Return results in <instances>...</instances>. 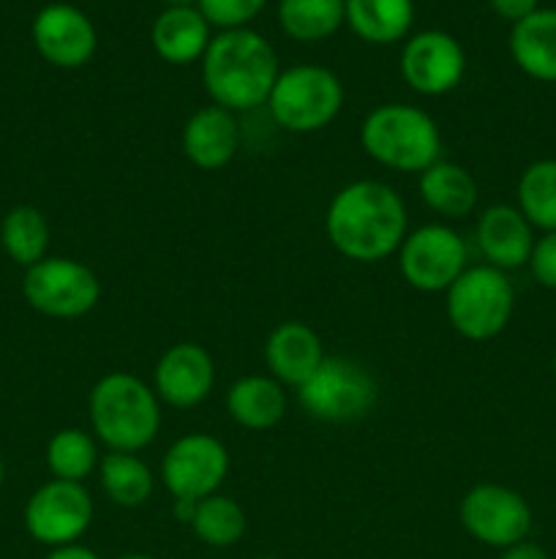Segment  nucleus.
I'll list each match as a JSON object with an SVG mask.
<instances>
[{"instance_id": "obj_1", "label": "nucleus", "mask_w": 556, "mask_h": 559, "mask_svg": "<svg viewBox=\"0 0 556 559\" xmlns=\"http://www.w3.org/2000/svg\"><path fill=\"white\" fill-rule=\"evenodd\" d=\"M333 249L352 262H379L401 249L409 216L401 194L379 180H354L336 191L325 213Z\"/></svg>"}, {"instance_id": "obj_2", "label": "nucleus", "mask_w": 556, "mask_h": 559, "mask_svg": "<svg viewBox=\"0 0 556 559\" xmlns=\"http://www.w3.org/2000/svg\"><path fill=\"white\" fill-rule=\"evenodd\" d=\"M200 63L207 96L229 112H249L267 104L281 74L273 44L251 27L218 31Z\"/></svg>"}, {"instance_id": "obj_3", "label": "nucleus", "mask_w": 556, "mask_h": 559, "mask_svg": "<svg viewBox=\"0 0 556 559\" xmlns=\"http://www.w3.org/2000/svg\"><path fill=\"white\" fill-rule=\"evenodd\" d=\"M87 409L93 435L109 451L140 453L161 429V402L156 391L125 371L104 374L93 385Z\"/></svg>"}, {"instance_id": "obj_4", "label": "nucleus", "mask_w": 556, "mask_h": 559, "mask_svg": "<svg viewBox=\"0 0 556 559\" xmlns=\"http://www.w3.org/2000/svg\"><path fill=\"white\" fill-rule=\"evenodd\" d=\"M360 145L376 164L396 173H425L439 162L436 120L412 104H379L360 126Z\"/></svg>"}, {"instance_id": "obj_5", "label": "nucleus", "mask_w": 556, "mask_h": 559, "mask_svg": "<svg viewBox=\"0 0 556 559\" xmlns=\"http://www.w3.org/2000/svg\"><path fill=\"white\" fill-rule=\"evenodd\" d=\"M445 309L452 331L469 342H491L510 325L516 289L505 271L472 265L447 289Z\"/></svg>"}, {"instance_id": "obj_6", "label": "nucleus", "mask_w": 556, "mask_h": 559, "mask_svg": "<svg viewBox=\"0 0 556 559\" xmlns=\"http://www.w3.org/2000/svg\"><path fill=\"white\" fill-rule=\"evenodd\" d=\"M343 107V85L330 69L300 63L283 69L273 85L267 109L281 129L314 134L330 126Z\"/></svg>"}, {"instance_id": "obj_7", "label": "nucleus", "mask_w": 556, "mask_h": 559, "mask_svg": "<svg viewBox=\"0 0 556 559\" xmlns=\"http://www.w3.org/2000/svg\"><path fill=\"white\" fill-rule=\"evenodd\" d=\"M22 295L38 314L52 320H76L96 309L101 282L90 267L71 257H44L25 271Z\"/></svg>"}, {"instance_id": "obj_8", "label": "nucleus", "mask_w": 556, "mask_h": 559, "mask_svg": "<svg viewBox=\"0 0 556 559\" xmlns=\"http://www.w3.org/2000/svg\"><path fill=\"white\" fill-rule=\"evenodd\" d=\"M305 413L325 424H352L376 404V382L365 366L349 358H325L305 385L298 388Z\"/></svg>"}, {"instance_id": "obj_9", "label": "nucleus", "mask_w": 556, "mask_h": 559, "mask_svg": "<svg viewBox=\"0 0 556 559\" xmlns=\"http://www.w3.org/2000/svg\"><path fill=\"white\" fill-rule=\"evenodd\" d=\"M467 260V240L447 224L418 227L398 249V271L403 282L420 293H447L469 267Z\"/></svg>"}, {"instance_id": "obj_10", "label": "nucleus", "mask_w": 556, "mask_h": 559, "mask_svg": "<svg viewBox=\"0 0 556 559\" xmlns=\"http://www.w3.org/2000/svg\"><path fill=\"white\" fill-rule=\"evenodd\" d=\"M463 530L491 549H510L527 540L532 508L516 489L501 484H478L463 495L458 508Z\"/></svg>"}, {"instance_id": "obj_11", "label": "nucleus", "mask_w": 556, "mask_h": 559, "mask_svg": "<svg viewBox=\"0 0 556 559\" xmlns=\"http://www.w3.org/2000/svg\"><path fill=\"white\" fill-rule=\"evenodd\" d=\"M93 522V497L82 484L47 480L25 506V530L36 544L58 549L76 544Z\"/></svg>"}, {"instance_id": "obj_12", "label": "nucleus", "mask_w": 556, "mask_h": 559, "mask_svg": "<svg viewBox=\"0 0 556 559\" xmlns=\"http://www.w3.org/2000/svg\"><path fill=\"white\" fill-rule=\"evenodd\" d=\"M229 473V453L221 440L205 431L183 435L161 459V480L174 500L200 502L218 495Z\"/></svg>"}, {"instance_id": "obj_13", "label": "nucleus", "mask_w": 556, "mask_h": 559, "mask_svg": "<svg viewBox=\"0 0 556 559\" xmlns=\"http://www.w3.org/2000/svg\"><path fill=\"white\" fill-rule=\"evenodd\" d=\"M398 69L403 82L420 96H445L461 85L467 74V52L450 33L423 31L407 38Z\"/></svg>"}, {"instance_id": "obj_14", "label": "nucleus", "mask_w": 556, "mask_h": 559, "mask_svg": "<svg viewBox=\"0 0 556 559\" xmlns=\"http://www.w3.org/2000/svg\"><path fill=\"white\" fill-rule=\"evenodd\" d=\"M33 44L47 63L58 69H82L98 47L90 16L71 3H49L33 20Z\"/></svg>"}, {"instance_id": "obj_15", "label": "nucleus", "mask_w": 556, "mask_h": 559, "mask_svg": "<svg viewBox=\"0 0 556 559\" xmlns=\"http://www.w3.org/2000/svg\"><path fill=\"white\" fill-rule=\"evenodd\" d=\"M216 385V364L202 344H172L158 358L153 371V391L158 402L174 409H191L205 402Z\"/></svg>"}, {"instance_id": "obj_16", "label": "nucleus", "mask_w": 556, "mask_h": 559, "mask_svg": "<svg viewBox=\"0 0 556 559\" xmlns=\"http://www.w3.org/2000/svg\"><path fill=\"white\" fill-rule=\"evenodd\" d=\"M532 229L523 213L512 205H491L483 211L474 227V240L480 254L485 257V265L505 273L527 265L534 249Z\"/></svg>"}, {"instance_id": "obj_17", "label": "nucleus", "mask_w": 556, "mask_h": 559, "mask_svg": "<svg viewBox=\"0 0 556 559\" xmlns=\"http://www.w3.org/2000/svg\"><path fill=\"white\" fill-rule=\"evenodd\" d=\"M180 145L194 167L205 169V173L223 169L232 162L240 145L238 118L218 104H207L185 120Z\"/></svg>"}, {"instance_id": "obj_18", "label": "nucleus", "mask_w": 556, "mask_h": 559, "mask_svg": "<svg viewBox=\"0 0 556 559\" xmlns=\"http://www.w3.org/2000/svg\"><path fill=\"white\" fill-rule=\"evenodd\" d=\"M325 358L319 333L305 322H281L265 342V364L281 385H305Z\"/></svg>"}, {"instance_id": "obj_19", "label": "nucleus", "mask_w": 556, "mask_h": 559, "mask_svg": "<svg viewBox=\"0 0 556 559\" xmlns=\"http://www.w3.org/2000/svg\"><path fill=\"white\" fill-rule=\"evenodd\" d=\"M213 41L210 22L196 5L164 9L150 27V44L158 58L169 66H189L205 58Z\"/></svg>"}, {"instance_id": "obj_20", "label": "nucleus", "mask_w": 556, "mask_h": 559, "mask_svg": "<svg viewBox=\"0 0 556 559\" xmlns=\"http://www.w3.org/2000/svg\"><path fill=\"white\" fill-rule=\"evenodd\" d=\"M227 413L249 431H267L287 413L283 385L270 374H245L227 391Z\"/></svg>"}, {"instance_id": "obj_21", "label": "nucleus", "mask_w": 556, "mask_h": 559, "mask_svg": "<svg viewBox=\"0 0 556 559\" xmlns=\"http://www.w3.org/2000/svg\"><path fill=\"white\" fill-rule=\"evenodd\" d=\"M507 47L523 74L537 82H556V9H537L516 22Z\"/></svg>"}, {"instance_id": "obj_22", "label": "nucleus", "mask_w": 556, "mask_h": 559, "mask_svg": "<svg viewBox=\"0 0 556 559\" xmlns=\"http://www.w3.org/2000/svg\"><path fill=\"white\" fill-rule=\"evenodd\" d=\"M420 200L442 218H467L478 205V180L467 167L452 162L431 164L420 173Z\"/></svg>"}, {"instance_id": "obj_23", "label": "nucleus", "mask_w": 556, "mask_h": 559, "mask_svg": "<svg viewBox=\"0 0 556 559\" xmlns=\"http://www.w3.org/2000/svg\"><path fill=\"white\" fill-rule=\"evenodd\" d=\"M347 25L363 41L385 47L403 41L414 25V0H343Z\"/></svg>"}, {"instance_id": "obj_24", "label": "nucleus", "mask_w": 556, "mask_h": 559, "mask_svg": "<svg viewBox=\"0 0 556 559\" xmlns=\"http://www.w3.org/2000/svg\"><path fill=\"white\" fill-rule=\"evenodd\" d=\"M343 22H347L343 0H281L278 3V25L294 41H325L341 31Z\"/></svg>"}, {"instance_id": "obj_25", "label": "nucleus", "mask_w": 556, "mask_h": 559, "mask_svg": "<svg viewBox=\"0 0 556 559\" xmlns=\"http://www.w3.org/2000/svg\"><path fill=\"white\" fill-rule=\"evenodd\" d=\"M98 480H101L104 495L120 508L145 506L153 495V484H156L147 462H142L136 453L120 451H109L98 462Z\"/></svg>"}, {"instance_id": "obj_26", "label": "nucleus", "mask_w": 556, "mask_h": 559, "mask_svg": "<svg viewBox=\"0 0 556 559\" xmlns=\"http://www.w3.org/2000/svg\"><path fill=\"white\" fill-rule=\"evenodd\" d=\"M0 243L5 254L25 271L41 262L49 249V224L44 213L31 205L11 207L0 224Z\"/></svg>"}, {"instance_id": "obj_27", "label": "nucleus", "mask_w": 556, "mask_h": 559, "mask_svg": "<svg viewBox=\"0 0 556 559\" xmlns=\"http://www.w3.org/2000/svg\"><path fill=\"white\" fill-rule=\"evenodd\" d=\"M518 211L532 227L556 233V158L532 162L518 178Z\"/></svg>"}, {"instance_id": "obj_28", "label": "nucleus", "mask_w": 556, "mask_h": 559, "mask_svg": "<svg viewBox=\"0 0 556 559\" xmlns=\"http://www.w3.org/2000/svg\"><path fill=\"white\" fill-rule=\"evenodd\" d=\"M191 530L196 538L213 549H227L234 546L245 533V513L232 497L210 495L196 502Z\"/></svg>"}, {"instance_id": "obj_29", "label": "nucleus", "mask_w": 556, "mask_h": 559, "mask_svg": "<svg viewBox=\"0 0 556 559\" xmlns=\"http://www.w3.org/2000/svg\"><path fill=\"white\" fill-rule=\"evenodd\" d=\"M98 445L87 431L60 429L47 442V467L52 478L82 484L93 469H98Z\"/></svg>"}, {"instance_id": "obj_30", "label": "nucleus", "mask_w": 556, "mask_h": 559, "mask_svg": "<svg viewBox=\"0 0 556 559\" xmlns=\"http://www.w3.org/2000/svg\"><path fill=\"white\" fill-rule=\"evenodd\" d=\"M265 5L267 0H196V9L210 22V27H218V31L249 27V22L256 20Z\"/></svg>"}, {"instance_id": "obj_31", "label": "nucleus", "mask_w": 556, "mask_h": 559, "mask_svg": "<svg viewBox=\"0 0 556 559\" xmlns=\"http://www.w3.org/2000/svg\"><path fill=\"white\" fill-rule=\"evenodd\" d=\"M527 265L540 287L556 289V233H543V238L534 240Z\"/></svg>"}, {"instance_id": "obj_32", "label": "nucleus", "mask_w": 556, "mask_h": 559, "mask_svg": "<svg viewBox=\"0 0 556 559\" xmlns=\"http://www.w3.org/2000/svg\"><path fill=\"white\" fill-rule=\"evenodd\" d=\"M491 11L507 22H521L540 9V0H488Z\"/></svg>"}, {"instance_id": "obj_33", "label": "nucleus", "mask_w": 556, "mask_h": 559, "mask_svg": "<svg viewBox=\"0 0 556 559\" xmlns=\"http://www.w3.org/2000/svg\"><path fill=\"white\" fill-rule=\"evenodd\" d=\"M499 559H548V555H545L543 546L532 544V540H521V544L501 551Z\"/></svg>"}, {"instance_id": "obj_34", "label": "nucleus", "mask_w": 556, "mask_h": 559, "mask_svg": "<svg viewBox=\"0 0 556 559\" xmlns=\"http://www.w3.org/2000/svg\"><path fill=\"white\" fill-rule=\"evenodd\" d=\"M47 559H101V557H98L93 549H87V546L69 544V546H58V549L49 551Z\"/></svg>"}, {"instance_id": "obj_35", "label": "nucleus", "mask_w": 556, "mask_h": 559, "mask_svg": "<svg viewBox=\"0 0 556 559\" xmlns=\"http://www.w3.org/2000/svg\"><path fill=\"white\" fill-rule=\"evenodd\" d=\"M167 9H189V5H196V0H161Z\"/></svg>"}, {"instance_id": "obj_36", "label": "nucleus", "mask_w": 556, "mask_h": 559, "mask_svg": "<svg viewBox=\"0 0 556 559\" xmlns=\"http://www.w3.org/2000/svg\"><path fill=\"white\" fill-rule=\"evenodd\" d=\"M118 559H156V557H147V555H125V557H118Z\"/></svg>"}, {"instance_id": "obj_37", "label": "nucleus", "mask_w": 556, "mask_h": 559, "mask_svg": "<svg viewBox=\"0 0 556 559\" xmlns=\"http://www.w3.org/2000/svg\"><path fill=\"white\" fill-rule=\"evenodd\" d=\"M3 478H5V467H3V459H0V486H3Z\"/></svg>"}, {"instance_id": "obj_38", "label": "nucleus", "mask_w": 556, "mask_h": 559, "mask_svg": "<svg viewBox=\"0 0 556 559\" xmlns=\"http://www.w3.org/2000/svg\"><path fill=\"white\" fill-rule=\"evenodd\" d=\"M254 559H281V557H254Z\"/></svg>"}, {"instance_id": "obj_39", "label": "nucleus", "mask_w": 556, "mask_h": 559, "mask_svg": "<svg viewBox=\"0 0 556 559\" xmlns=\"http://www.w3.org/2000/svg\"><path fill=\"white\" fill-rule=\"evenodd\" d=\"M554 371H556V355H554Z\"/></svg>"}]
</instances>
